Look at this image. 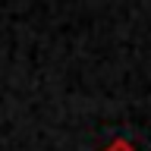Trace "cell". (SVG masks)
Masks as SVG:
<instances>
[{
    "mask_svg": "<svg viewBox=\"0 0 151 151\" xmlns=\"http://www.w3.org/2000/svg\"><path fill=\"white\" fill-rule=\"evenodd\" d=\"M104 151H135V148H132L129 142H123V139H116V142H110V145H107V148H104Z\"/></svg>",
    "mask_w": 151,
    "mask_h": 151,
    "instance_id": "1",
    "label": "cell"
}]
</instances>
